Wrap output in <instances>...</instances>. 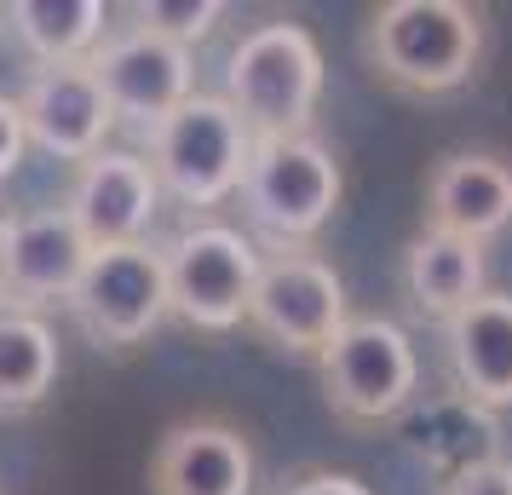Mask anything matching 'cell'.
Segmentation results:
<instances>
[{"mask_svg": "<svg viewBox=\"0 0 512 495\" xmlns=\"http://www.w3.org/2000/svg\"><path fill=\"white\" fill-rule=\"evenodd\" d=\"M225 104L259 139H300L323 104V47L305 24H259L231 47Z\"/></svg>", "mask_w": 512, "mask_h": 495, "instance_id": "1", "label": "cell"}, {"mask_svg": "<svg viewBox=\"0 0 512 495\" xmlns=\"http://www.w3.org/2000/svg\"><path fill=\"white\" fill-rule=\"evenodd\" d=\"M484 58V12L461 0H392L369 18V64L403 93H455Z\"/></svg>", "mask_w": 512, "mask_h": 495, "instance_id": "2", "label": "cell"}, {"mask_svg": "<svg viewBox=\"0 0 512 495\" xmlns=\"http://www.w3.org/2000/svg\"><path fill=\"white\" fill-rule=\"evenodd\" d=\"M254 156V133L236 121V110L219 93H190L167 121L150 127V173L167 196L185 208H219L236 196Z\"/></svg>", "mask_w": 512, "mask_h": 495, "instance_id": "3", "label": "cell"}, {"mask_svg": "<svg viewBox=\"0 0 512 495\" xmlns=\"http://www.w3.org/2000/svg\"><path fill=\"white\" fill-rule=\"evenodd\" d=\"M236 190H242L248 225L265 242H277L282 254V248H305L334 219L346 179H340V162L323 144L300 133V139H259Z\"/></svg>", "mask_w": 512, "mask_h": 495, "instance_id": "4", "label": "cell"}, {"mask_svg": "<svg viewBox=\"0 0 512 495\" xmlns=\"http://www.w3.org/2000/svg\"><path fill=\"white\" fill-rule=\"evenodd\" d=\"M259 254L254 242L231 225H185L162 248L167 271V311L190 323L196 334H231L248 323V300L259 283Z\"/></svg>", "mask_w": 512, "mask_h": 495, "instance_id": "5", "label": "cell"}, {"mask_svg": "<svg viewBox=\"0 0 512 495\" xmlns=\"http://www.w3.org/2000/svg\"><path fill=\"white\" fill-rule=\"evenodd\" d=\"M328 409L351 426H380L403 415L420 386L409 334L386 317H346V329L317 352Z\"/></svg>", "mask_w": 512, "mask_h": 495, "instance_id": "6", "label": "cell"}, {"mask_svg": "<svg viewBox=\"0 0 512 495\" xmlns=\"http://www.w3.org/2000/svg\"><path fill=\"white\" fill-rule=\"evenodd\" d=\"M64 306H70V317L81 323V334H87L93 346H110V352L144 346V340L173 317V311H167L162 248H150V242L98 248Z\"/></svg>", "mask_w": 512, "mask_h": 495, "instance_id": "7", "label": "cell"}, {"mask_svg": "<svg viewBox=\"0 0 512 495\" xmlns=\"http://www.w3.org/2000/svg\"><path fill=\"white\" fill-rule=\"evenodd\" d=\"M248 329H259L277 352L317 357L346 329V283L334 277V265L305 248L265 254L254 300H248Z\"/></svg>", "mask_w": 512, "mask_h": 495, "instance_id": "8", "label": "cell"}, {"mask_svg": "<svg viewBox=\"0 0 512 495\" xmlns=\"http://www.w3.org/2000/svg\"><path fill=\"white\" fill-rule=\"evenodd\" d=\"M98 93L110 104L116 121H133V127H156L167 121L190 93H196V70H190V52L150 35V29H116L104 35L87 58Z\"/></svg>", "mask_w": 512, "mask_h": 495, "instance_id": "9", "label": "cell"}, {"mask_svg": "<svg viewBox=\"0 0 512 495\" xmlns=\"http://www.w3.org/2000/svg\"><path fill=\"white\" fill-rule=\"evenodd\" d=\"M156 208H162V185L139 150H98L93 162H81L70 202H64V213L75 219V231L87 236L93 254L144 242Z\"/></svg>", "mask_w": 512, "mask_h": 495, "instance_id": "10", "label": "cell"}, {"mask_svg": "<svg viewBox=\"0 0 512 495\" xmlns=\"http://www.w3.org/2000/svg\"><path fill=\"white\" fill-rule=\"evenodd\" d=\"M18 116H24V139L41 144L58 162H93L104 150V133L116 127L110 104L98 93L87 64H58V70H35L18 93Z\"/></svg>", "mask_w": 512, "mask_h": 495, "instance_id": "11", "label": "cell"}, {"mask_svg": "<svg viewBox=\"0 0 512 495\" xmlns=\"http://www.w3.org/2000/svg\"><path fill=\"white\" fill-rule=\"evenodd\" d=\"M93 260L87 236L75 231L64 208H35L18 213L6 225V271H0V294L18 311H41L52 300H70L81 271Z\"/></svg>", "mask_w": 512, "mask_h": 495, "instance_id": "12", "label": "cell"}, {"mask_svg": "<svg viewBox=\"0 0 512 495\" xmlns=\"http://www.w3.org/2000/svg\"><path fill=\"white\" fill-rule=\"evenodd\" d=\"M150 495H254V444L231 421H179L156 444Z\"/></svg>", "mask_w": 512, "mask_h": 495, "instance_id": "13", "label": "cell"}, {"mask_svg": "<svg viewBox=\"0 0 512 495\" xmlns=\"http://www.w3.org/2000/svg\"><path fill=\"white\" fill-rule=\"evenodd\" d=\"M426 213V231L484 248L512 225V167L501 156H443L426 179Z\"/></svg>", "mask_w": 512, "mask_h": 495, "instance_id": "14", "label": "cell"}, {"mask_svg": "<svg viewBox=\"0 0 512 495\" xmlns=\"http://www.w3.org/2000/svg\"><path fill=\"white\" fill-rule=\"evenodd\" d=\"M449 363L478 409H512V294H478L443 323Z\"/></svg>", "mask_w": 512, "mask_h": 495, "instance_id": "15", "label": "cell"}, {"mask_svg": "<svg viewBox=\"0 0 512 495\" xmlns=\"http://www.w3.org/2000/svg\"><path fill=\"white\" fill-rule=\"evenodd\" d=\"M0 18L41 70H58V64L93 58L104 24H110V6L104 0H12V6H0Z\"/></svg>", "mask_w": 512, "mask_h": 495, "instance_id": "16", "label": "cell"}, {"mask_svg": "<svg viewBox=\"0 0 512 495\" xmlns=\"http://www.w3.org/2000/svg\"><path fill=\"white\" fill-rule=\"evenodd\" d=\"M403 283L426 317H455L484 294V248L443 231H420L403 254Z\"/></svg>", "mask_w": 512, "mask_h": 495, "instance_id": "17", "label": "cell"}, {"mask_svg": "<svg viewBox=\"0 0 512 495\" xmlns=\"http://www.w3.org/2000/svg\"><path fill=\"white\" fill-rule=\"evenodd\" d=\"M58 380V334L41 311L0 306V415H29Z\"/></svg>", "mask_w": 512, "mask_h": 495, "instance_id": "18", "label": "cell"}, {"mask_svg": "<svg viewBox=\"0 0 512 495\" xmlns=\"http://www.w3.org/2000/svg\"><path fill=\"white\" fill-rule=\"evenodd\" d=\"M127 18H133V29H150V35L190 52L196 41H208L219 29L225 6L219 0H139V6H127Z\"/></svg>", "mask_w": 512, "mask_h": 495, "instance_id": "19", "label": "cell"}, {"mask_svg": "<svg viewBox=\"0 0 512 495\" xmlns=\"http://www.w3.org/2000/svg\"><path fill=\"white\" fill-rule=\"evenodd\" d=\"M449 495H512V461H501V455L461 461L449 478Z\"/></svg>", "mask_w": 512, "mask_h": 495, "instance_id": "20", "label": "cell"}, {"mask_svg": "<svg viewBox=\"0 0 512 495\" xmlns=\"http://www.w3.org/2000/svg\"><path fill=\"white\" fill-rule=\"evenodd\" d=\"M24 150H29V139H24V116H18V98H6L0 93V185L24 167Z\"/></svg>", "mask_w": 512, "mask_h": 495, "instance_id": "21", "label": "cell"}, {"mask_svg": "<svg viewBox=\"0 0 512 495\" xmlns=\"http://www.w3.org/2000/svg\"><path fill=\"white\" fill-rule=\"evenodd\" d=\"M277 495H374V490L357 484L351 472H300V478H288Z\"/></svg>", "mask_w": 512, "mask_h": 495, "instance_id": "22", "label": "cell"}, {"mask_svg": "<svg viewBox=\"0 0 512 495\" xmlns=\"http://www.w3.org/2000/svg\"><path fill=\"white\" fill-rule=\"evenodd\" d=\"M6 225H12V219L0 213V271H6Z\"/></svg>", "mask_w": 512, "mask_h": 495, "instance_id": "23", "label": "cell"}]
</instances>
